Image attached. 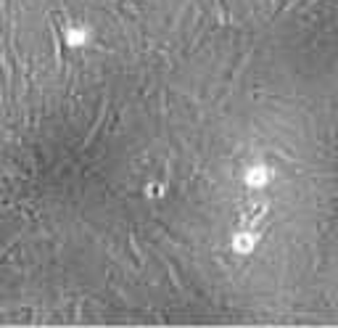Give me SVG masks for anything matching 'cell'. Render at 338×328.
Segmentation results:
<instances>
[{
	"instance_id": "obj_1",
	"label": "cell",
	"mask_w": 338,
	"mask_h": 328,
	"mask_svg": "<svg viewBox=\"0 0 338 328\" xmlns=\"http://www.w3.org/2000/svg\"><path fill=\"white\" fill-rule=\"evenodd\" d=\"M84 37H87V35H84V29H71L69 32V43H82Z\"/></svg>"
},
{
	"instance_id": "obj_2",
	"label": "cell",
	"mask_w": 338,
	"mask_h": 328,
	"mask_svg": "<svg viewBox=\"0 0 338 328\" xmlns=\"http://www.w3.org/2000/svg\"><path fill=\"white\" fill-rule=\"evenodd\" d=\"M148 196H161V188H159V186H153V188H148Z\"/></svg>"
}]
</instances>
